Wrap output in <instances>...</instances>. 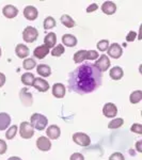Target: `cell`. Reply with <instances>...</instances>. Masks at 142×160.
Segmentation results:
<instances>
[{"instance_id":"obj_1","label":"cell","mask_w":142,"mask_h":160,"mask_svg":"<svg viewBox=\"0 0 142 160\" xmlns=\"http://www.w3.org/2000/svg\"><path fill=\"white\" fill-rule=\"evenodd\" d=\"M103 83V74L92 63H84L68 76V87L78 94L94 92Z\"/></svg>"},{"instance_id":"obj_2","label":"cell","mask_w":142,"mask_h":160,"mask_svg":"<svg viewBox=\"0 0 142 160\" xmlns=\"http://www.w3.org/2000/svg\"><path fill=\"white\" fill-rule=\"evenodd\" d=\"M48 120L45 115L41 114V113H34L31 115L30 118V125L33 127V129L38 130H44L47 127Z\"/></svg>"},{"instance_id":"obj_3","label":"cell","mask_w":142,"mask_h":160,"mask_svg":"<svg viewBox=\"0 0 142 160\" xmlns=\"http://www.w3.org/2000/svg\"><path fill=\"white\" fill-rule=\"evenodd\" d=\"M38 37V31L37 30V28L34 27H28L25 28V30L23 31V38L26 43H33L37 41V38Z\"/></svg>"},{"instance_id":"obj_4","label":"cell","mask_w":142,"mask_h":160,"mask_svg":"<svg viewBox=\"0 0 142 160\" xmlns=\"http://www.w3.org/2000/svg\"><path fill=\"white\" fill-rule=\"evenodd\" d=\"M73 141L76 144H78L79 146H82V148H86V146H89L90 143H91V139L90 137L87 135V133L84 132H76L73 135Z\"/></svg>"},{"instance_id":"obj_5","label":"cell","mask_w":142,"mask_h":160,"mask_svg":"<svg viewBox=\"0 0 142 160\" xmlns=\"http://www.w3.org/2000/svg\"><path fill=\"white\" fill-rule=\"evenodd\" d=\"M19 135L23 139H30L34 135V129L29 122H23L19 127Z\"/></svg>"},{"instance_id":"obj_6","label":"cell","mask_w":142,"mask_h":160,"mask_svg":"<svg viewBox=\"0 0 142 160\" xmlns=\"http://www.w3.org/2000/svg\"><path fill=\"white\" fill-rule=\"evenodd\" d=\"M94 65L96 66V68L99 69L102 73L103 72H106L110 68V59L108 58V56L102 55L99 59H97V61L95 62Z\"/></svg>"},{"instance_id":"obj_7","label":"cell","mask_w":142,"mask_h":160,"mask_svg":"<svg viewBox=\"0 0 142 160\" xmlns=\"http://www.w3.org/2000/svg\"><path fill=\"white\" fill-rule=\"evenodd\" d=\"M117 113H118V108L114 104H112V102H107V104H105L104 108H103V114H104L106 118H112L117 115Z\"/></svg>"},{"instance_id":"obj_8","label":"cell","mask_w":142,"mask_h":160,"mask_svg":"<svg viewBox=\"0 0 142 160\" xmlns=\"http://www.w3.org/2000/svg\"><path fill=\"white\" fill-rule=\"evenodd\" d=\"M19 98H20V102H23V105L27 106V107H29V106L32 105L33 102V99H32V94L28 91L27 88H24V89L20 90L19 92Z\"/></svg>"},{"instance_id":"obj_9","label":"cell","mask_w":142,"mask_h":160,"mask_svg":"<svg viewBox=\"0 0 142 160\" xmlns=\"http://www.w3.org/2000/svg\"><path fill=\"white\" fill-rule=\"evenodd\" d=\"M108 56L111 57L113 59H119L123 53V50H122V47H121L119 44L117 43H113L111 45L108 47Z\"/></svg>"},{"instance_id":"obj_10","label":"cell","mask_w":142,"mask_h":160,"mask_svg":"<svg viewBox=\"0 0 142 160\" xmlns=\"http://www.w3.org/2000/svg\"><path fill=\"white\" fill-rule=\"evenodd\" d=\"M37 146L40 151L47 152L51 148V142L49 139L46 138V137H40L37 140Z\"/></svg>"},{"instance_id":"obj_11","label":"cell","mask_w":142,"mask_h":160,"mask_svg":"<svg viewBox=\"0 0 142 160\" xmlns=\"http://www.w3.org/2000/svg\"><path fill=\"white\" fill-rule=\"evenodd\" d=\"M2 14L7 17V18H14V17L17 16L18 14V9L16 7L12 6V4H7L6 7H3L2 9Z\"/></svg>"},{"instance_id":"obj_12","label":"cell","mask_w":142,"mask_h":160,"mask_svg":"<svg viewBox=\"0 0 142 160\" xmlns=\"http://www.w3.org/2000/svg\"><path fill=\"white\" fill-rule=\"evenodd\" d=\"M32 87H34L40 92H46L49 89V83L43 78H34Z\"/></svg>"},{"instance_id":"obj_13","label":"cell","mask_w":142,"mask_h":160,"mask_svg":"<svg viewBox=\"0 0 142 160\" xmlns=\"http://www.w3.org/2000/svg\"><path fill=\"white\" fill-rule=\"evenodd\" d=\"M38 12L37 10V8L33 6H27L24 10V16L28 20H34L38 18Z\"/></svg>"},{"instance_id":"obj_14","label":"cell","mask_w":142,"mask_h":160,"mask_svg":"<svg viewBox=\"0 0 142 160\" xmlns=\"http://www.w3.org/2000/svg\"><path fill=\"white\" fill-rule=\"evenodd\" d=\"M46 133H47L48 139L57 140V139H58L61 135V130H60V128H59V126L50 125V126H48V128L46 129Z\"/></svg>"},{"instance_id":"obj_15","label":"cell","mask_w":142,"mask_h":160,"mask_svg":"<svg viewBox=\"0 0 142 160\" xmlns=\"http://www.w3.org/2000/svg\"><path fill=\"white\" fill-rule=\"evenodd\" d=\"M102 11L107 15H112L117 11V4L112 1H105L100 7Z\"/></svg>"},{"instance_id":"obj_16","label":"cell","mask_w":142,"mask_h":160,"mask_svg":"<svg viewBox=\"0 0 142 160\" xmlns=\"http://www.w3.org/2000/svg\"><path fill=\"white\" fill-rule=\"evenodd\" d=\"M65 86L62 83H55L53 86V95L57 98H63L65 95Z\"/></svg>"},{"instance_id":"obj_17","label":"cell","mask_w":142,"mask_h":160,"mask_svg":"<svg viewBox=\"0 0 142 160\" xmlns=\"http://www.w3.org/2000/svg\"><path fill=\"white\" fill-rule=\"evenodd\" d=\"M15 53H16V56L18 57V58L25 59L29 56L30 51H29V48L26 45H24V44H18V45L16 46V48H15Z\"/></svg>"},{"instance_id":"obj_18","label":"cell","mask_w":142,"mask_h":160,"mask_svg":"<svg viewBox=\"0 0 142 160\" xmlns=\"http://www.w3.org/2000/svg\"><path fill=\"white\" fill-rule=\"evenodd\" d=\"M48 52H49V48L46 47L45 45H41L35 48L34 51H33V55L38 59H44L48 55Z\"/></svg>"},{"instance_id":"obj_19","label":"cell","mask_w":142,"mask_h":160,"mask_svg":"<svg viewBox=\"0 0 142 160\" xmlns=\"http://www.w3.org/2000/svg\"><path fill=\"white\" fill-rule=\"evenodd\" d=\"M11 124V117L8 113H0V130H6Z\"/></svg>"},{"instance_id":"obj_20","label":"cell","mask_w":142,"mask_h":160,"mask_svg":"<svg viewBox=\"0 0 142 160\" xmlns=\"http://www.w3.org/2000/svg\"><path fill=\"white\" fill-rule=\"evenodd\" d=\"M57 43V37L56 33L53 32H49L45 38H44V45L48 48H53L56 46Z\"/></svg>"},{"instance_id":"obj_21","label":"cell","mask_w":142,"mask_h":160,"mask_svg":"<svg viewBox=\"0 0 142 160\" xmlns=\"http://www.w3.org/2000/svg\"><path fill=\"white\" fill-rule=\"evenodd\" d=\"M62 43L66 47H74L77 45V38L72 34H64L62 37Z\"/></svg>"},{"instance_id":"obj_22","label":"cell","mask_w":142,"mask_h":160,"mask_svg":"<svg viewBox=\"0 0 142 160\" xmlns=\"http://www.w3.org/2000/svg\"><path fill=\"white\" fill-rule=\"evenodd\" d=\"M109 75H110V77H111V79L120 80V79H122L124 73H123V69L121 68L120 66H114V68H112L110 69Z\"/></svg>"},{"instance_id":"obj_23","label":"cell","mask_w":142,"mask_h":160,"mask_svg":"<svg viewBox=\"0 0 142 160\" xmlns=\"http://www.w3.org/2000/svg\"><path fill=\"white\" fill-rule=\"evenodd\" d=\"M37 72L40 76L42 77H48L51 74V68L50 66L46 65V64H40L37 66Z\"/></svg>"},{"instance_id":"obj_24","label":"cell","mask_w":142,"mask_h":160,"mask_svg":"<svg viewBox=\"0 0 142 160\" xmlns=\"http://www.w3.org/2000/svg\"><path fill=\"white\" fill-rule=\"evenodd\" d=\"M34 78L35 77L32 73H25V74H23V76H22V82L27 87L32 86L33 81H34Z\"/></svg>"},{"instance_id":"obj_25","label":"cell","mask_w":142,"mask_h":160,"mask_svg":"<svg viewBox=\"0 0 142 160\" xmlns=\"http://www.w3.org/2000/svg\"><path fill=\"white\" fill-rule=\"evenodd\" d=\"M61 22L63 26H65L66 28H73L75 26V22L74 19L72 18L68 14H63L61 16Z\"/></svg>"},{"instance_id":"obj_26","label":"cell","mask_w":142,"mask_h":160,"mask_svg":"<svg viewBox=\"0 0 142 160\" xmlns=\"http://www.w3.org/2000/svg\"><path fill=\"white\" fill-rule=\"evenodd\" d=\"M84 60H87V50H78L74 55V62L75 63H81Z\"/></svg>"},{"instance_id":"obj_27","label":"cell","mask_w":142,"mask_h":160,"mask_svg":"<svg viewBox=\"0 0 142 160\" xmlns=\"http://www.w3.org/2000/svg\"><path fill=\"white\" fill-rule=\"evenodd\" d=\"M142 99V91L140 90H137V91H134L133 93L130 94L129 96V100L131 104H138L139 102H141Z\"/></svg>"},{"instance_id":"obj_28","label":"cell","mask_w":142,"mask_h":160,"mask_svg":"<svg viewBox=\"0 0 142 160\" xmlns=\"http://www.w3.org/2000/svg\"><path fill=\"white\" fill-rule=\"evenodd\" d=\"M123 123H124L123 118H114V120L110 121V123L108 124V128H109V129H117V128H120L121 126L123 125Z\"/></svg>"},{"instance_id":"obj_29","label":"cell","mask_w":142,"mask_h":160,"mask_svg":"<svg viewBox=\"0 0 142 160\" xmlns=\"http://www.w3.org/2000/svg\"><path fill=\"white\" fill-rule=\"evenodd\" d=\"M23 66H24L25 69L30 71V69H33L37 66V61L32 58H27V59H25L24 63H23Z\"/></svg>"},{"instance_id":"obj_30","label":"cell","mask_w":142,"mask_h":160,"mask_svg":"<svg viewBox=\"0 0 142 160\" xmlns=\"http://www.w3.org/2000/svg\"><path fill=\"white\" fill-rule=\"evenodd\" d=\"M56 27V20L53 17L51 16H48L46 17L45 20H44V29L45 30H48V29H51V28Z\"/></svg>"},{"instance_id":"obj_31","label":"cell","mask_w":142,"mask_h":160,"mask_svg":"<svg viewBox=\"0 0 142 160\" xmlns=\"http://www.w3.org/2000/svg\"><path fill=\"white\" fill-rule=\"evenodd\" d=\"M51 55L53 57H60L64 53V46L62 45V44H59V45L55 46V47L53 48V50H51Z\"/></svg>"},{"instance_id":"obj_32","label":"cell","mask_w":142,"mask_h":160,"mask_svg":"<svg viewBox=\"0 0 142 160\" xmlns=\"http://www.w3.org/2000/svg\"><path fill=\"white\" fill-rule=\"evenodd\" d=\"M16 132H17V126L13 125L9 128V129H8L7 133H6V138L8 139V140H12V139L16 136Z\"/></svg>"},{"instance_id":"obj_33","label":"cell","mask_w":142,"mask_h":160,"mask_svg":"<svg viewBox=\"0 0 142 160\" xmlns=\"http://www.w3.org/2000/svg\"><path fill=\"white\" fill-rule=\"evenodd\" d=\"M97 49L99 51H106L108 49V47H109V41L108 40H102L99 41V43H97Z\"/></svg>"},{"instance_id":"obj_34","label":"cell","mask_w":142,"mask_h":160,"mask_svg":"<svg viewBox=\"0 0 142 160\" xmlns=\"http://www.w3.org/2000/svg\"><path fill=\"white\" fill-rule=\"evenodd\" d=\"M99 59V52L96 50H87V60L93 61Z\"/></svg>"},{"instance_id":"obj_35","label":"cell","mask_w":142,"mask_h":160,"mask_svg":"<svg viewBox=\"0 0 142 160\" xmlns=\"http://www.w3.org/2000/svg\"><path fill=\"white\" fill-rule=\"evenodd\" d=\"M130 130L133 131V132H136V133L141 135L142 133V125L141 124H134V125L130 127Z\"/></svg>"},{"instance_id":"obj_36","label":"cell","mask_w":142,"mask_h":160,"mask_svg":"<svg viewBox=\"0 0 142 160\" xmlns=\"http://www.w3.org/2000/svg\"><path fill=\"white\" fill-rule=\"evenodd\" d=\"M109 160H125V158L121 153H113L109 157Z\"/></svg>"},{"instance_id":"obj_37","label":"cell","mask_w":142,"mask_h":160,"mask_svg":"<svg viewBox=\"0 0 142 160\" xmlns=\"http://www.w3.org/2000/svg\"><path fill=\"white\" fill-rule=\"evenodd\" d=\"M136 35H137V33L135 31H129L128 34L126 35V41H127V42H134V41L136 40Z\"/></svg>"},{"instance_id":"obj_38","label":"cell","mask_w":142,"mask_h":160,"mask_svg":"<svg viewBox=\"0 0 142 160\" xmlns=\"http://www.w3.org/2000/svg\"><path fill=\"white\" fill-rule=\"evenodd\" d=\"M7 149H8V145H7L6 141L0 139V155H3L7 152Z\"/></svg>"},{"instance_id":"obj_39","label":"cell","mask_w":142,"mask_h":160,"mask_svg":"<svg viewBox=\"0 0 142 160\" xmlns=\"http://www.w3.org/2000/svg\"><path fill=\"white\" fill-rule=\"evenodd\" d=\"M69 160H84V155L80 153H74L71 156Z\"/></svg>"},{"instance_id":"obj_40","label":"cell","mask_w":142,"mask_h":160,"mask_svg":"<svg viewBox=\"0 0 142 160\" xmlns=\"http://www.w3.org/2000/svg\"><path fill=\"white\" fill-rule=\"evenodd\" d=\"M97 9H99V6H97L96 3H92L91 6H89V7L87 8V12L88 13H91V12L96 11Z\"/></svg>"},{"instance_id":"obj_41","label":"cell","mask_w":142,"mask_h":160,"mask_svg":"<svg viewBox=\"0 0 142 160\" xmlns=\"http://www.w3.org/2000/svg\"><path fill=\"white\" fill-rule=\"evenodd\" d=\"M6 75L4 74H2V73H0V88L1 87H3V84L6 83Z\"/></svg>"},{"instance_id":"obj_42","label":"cell","mask_w":142,"mask_h":160,"mask_svg":"<svg viewBox=\"0 0 142 160\" xmlns=\"http://www.w3.org/2000/svg\"><path fill=\"white\" fill-rule=\"evenodd\" d=\"M136 149H137V152H139V153H142V140L138 141L136 143Z\"/></svg>"},{"instance_id":"obj_43","label":"cell","mask_w":142,"mask_h":160,"mask_svg":"<svg viewBox=\"0 0 142 160\" xmlns=\"http://www.w3.org/2000/svg\"><path fill=\"white\" fill-rule=\"evenodd\" d=\"M8 160H22V159H20L19 157H14V156H13V157H10Z\"/></svg>"},{"instance_id":"obj_44","label":"cell","mask_w":142,"mask_h":160,"mask_svg":"<svg viewBox=\"0 0 142 160\" xmlns=\"http://www.w3.org/2000/svg\"><path fill=\"white\" fill-rule=\"evenodd\" d=\"M0 57H1V48H0Z\"/></svg>"}]
</instances>
